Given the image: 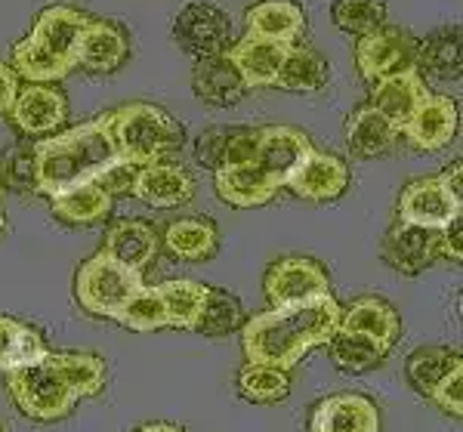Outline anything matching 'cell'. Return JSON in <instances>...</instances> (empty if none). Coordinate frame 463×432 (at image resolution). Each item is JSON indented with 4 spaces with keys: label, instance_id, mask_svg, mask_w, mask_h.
<instances>
[{
    "label": "cell",
    "instance_id": "1f68e13d",
    "mask_svg": "<svg viewBox=\"0 0 463 432\" xmlns=\"http://www.w3.org/2000/svg\"><path fill=\"white\" fill-rule=\"evenodd\" d=\"M47 359L53 362V368L62 374V380L71 386V392L78 399L99 396V392L106 390L109 364H106V359H99V355H93V352H53V349H50Z\"/></svg>",
    "mask_w": 463,
    "mask_h": 432
},
{
    "label": "cell",
    "instance_id": "9a60e30c",
    "mask_svg": "<svg viewBox=\"0 0 463 432\" xmlns=\"http://www.w3.org/2000/svg\"><path fill=\"white\" fill-rule=\"evenodd\" d=\"M10 121L25 136H47L69 121V99L53 84H25L10 108Z\"/></svg>",
    "mask_w": 463,
    "mask_h": 432
},
{
    "label": "cell",
    "instance_id": "7dc6e473",
    "mask_svg": "<svg viewBox=\"0 0 463 432\" xmlns=\"http://www.w3.org/2000/svg\"><path fill=\"white\" fill-rule=\"evenodd\" d=\"M6 232V216H4V204H0V238Z\"/></svg>",
    "mask_w": 463,
    "mask_h": 432
},
{
    "label": "cell",
    "instance_id": "2e32d148",
    "mask_svg": "<svg viewBox=\"0 0 463 432\" xmlns=\"http://www.w3.org/2000/svg\"><path fill=\"white\" fill-rule=\"evenodd\" d=\"M161 238L146 220H118L106 229L102 253L133 272H143L158 259Z\"/></svg>",
    "mask_w": 463,
    "mask_h": 432
},
{
    "label": "cell",
    "instance_id": "c3c4849f",
    "mask_svg": "<svg viewBox=\"0 0 463 432\" xmlns=\"http://www.w3.org/2000/svg\"><path fill=\"white\" fill-rule=\"evenodd\" d=\"M0 432H4V429H0Z\"/></svg>",
    "mask_w": 463,
    "mask_h": 432
},
{
    "label": "cell",
    "instance_id": "7bdbcfd3",
    "mask_svg": "<svg viewBox=\"0 0 463 432\" xmlns=\"http://www.w3.org/2000/svg\"><path fill=\"white\" fill-rule=\"evenodd\" d=\"M430 401L432 405H439L445 414H451V417L463 414V362L454 364V368L448 371L436 386H432Z\"/></svg>",
    "mask_w": 463,
    "mask_h": 432
},
{
    "label": "cell",
    "instance_id": "7c38bea8",
    "mask_svg": "<svg viewBox=\"0 0 463 432\" xmlns=\"http://www.w3.org/2000/svg\"><path fill=\"white\" fill-rule=\"evenodd\" d=\"M460 130V108L451 96L445 93H430L420 106L414 108V115L408 117L402 127V136L408 139L417 152H439L458 136Z\"/></svg>",
    "mask_w": 463,
    "mask_h": 432
},
{
    "label": "cell",
    "instance_id": "836d02e7",
    "mask_svg": "<svg viewBox=\"0 0 463 432\" xmlns=\"http://www.w3.org/2000/svg\"><path fill=\"white\" fill-rule=\"evenodd\" d=\"M460 359L458 349H448V346H420L405 359V377L408 383L420 392L423 399H430L432 386L442 380L448 371L454 368Z\"/></svg>",
    "mask_w": 463,
    "mask_h": 432
},
{
    "label": "cell",
    "instance_id": "f1b7e54d",
    "mask_svg": "<svg viewBox=\"0 0 463 432\" xmlns=\"http://www.w3.org/2000/svg\"><path fill=\"white\" fill-rule=\"evenodd\" d=\"M50 201H53V216L69 222V226H99V222H106L111 204H115V198L109 192H102L96 183L74 185V189Z\"/></svg>",
    "mask_w": 463,
    "mask_h": 432
},
{
    "label": "cell",
    "instance_id": "ffe728a7",
    "mask_svg": "<svg viewBox=\"0 0 463 432\" xmlns=\"http://www.w3.org/2000/svg\"><path fill=\"white\" fill-rule=\"evenodd\" d=\"M133 198H139L148 207H179L195 198V176L183 170L179 164H148L139 167Z\"/></svg>",
    "mask_w": 463,
    "mask_h": 432
},
{
    "label": "cell",
    "instance_id": "d6986e66",
    "mask_svg": "<svg viewBox=\"0 0 463 432\" xmlns=\"http://www.w3.org/2000/svg\"><path fill=\"white\" fill-rule=\"evenodd\" d=\"M130 56V41L124 28L106 19H87L78 41V65L96 74H109L121 69Z\"/></svg>",
    "mask_w": 463,
    "mask_h": 432
},
{
    "label": "cell",
    "instance_id": "60d3db41",
    "mask_svg": "<svg viewBox=\"0 0 463 432\" xmlns=\"http://www.w3.org/2000/svg\"><path fill=\"white\" fill-rule=\"evenodd\" d=\"M257 143H260V127H229V136H226L222 158H220V170L238 167V164H250L257 158Z\"/></svg>",
    "mask_w": 463,
    "mask_h": 432
},
{
    "label": "cell",
    "instance_id": "8fae6325",
    "mask_svg": "<svg viewBox=\"0 0 463 432\" xmlns=\"http://www.w3.org/2000/svg\"><path fill=\"white\" fill-rule=\"evenodd\" d=\"M87 13L71 10V6H47V10L37 13L32 34L28 41L34 43L37 50H43L50 59L62 62L65 69H78V41L80 32L87 25Z\"/></svg>",
    "mask_w": 463,
    "mask_h": 432
},
{
    "label": "cell",
    "instance_id": "f546056e",
    "mask_svg": "<svg viewBox=\"0 0 463 432\" xmlns=\"http://www.w3.org/2000/svg\"><path fill=\"white\" fill-rule=\"evenodd\" d=\"M167 309V327H183V331H195V324L204 315L207 306V294L211 287L201 285L192 278H174V281H161L155 285Z\"/></svg>",
    "mask_w": 463,
    "mask_h": 432
},
{
    "label": "cell",
    "instance_id": "ab89813d",
    "mask_svg": "<svg viewBox=\"0 0 463 432\" xmlns=\"http://www.w3.org/2000/svg\"><path fill=\"white\" fill-rule=\"evenodd\" d=\"M0 183H6L13 192H37L34 146H16L0 158Z\"/></svg>",
    "mask_w": 463,
    "mask_h": 432
},
{
    "label": "cell",
    "instance_id": "44dd1931",
    "mask_svg": "<svg viewBox=\"0 0 463 432\" xmlns=\"http://www.w3.org/2000/svg\"><path fill=\"white\" fill-rule=\"evenodd\" d=\"M216 183V195H220L222 204L229 207H241V211H250V207H263L269 204L275 195H279L281 185L266 174L257 164H238V167H222L213 174Z\"/></svg>",
    "mask_w": 463,
    "mask_h": 432
},
{
    "label": "cell",
    "instance_id": "277c9868",
    "mask_svg": "<svg viewBox=\"0 0 463 432\" xmlns=\"http://www.w3.org/2000/svg\"><path fill=\"white\" fill-rule=\"evenodd\" d=\"M143 287V272L127 269L102 250L84 259L74 272V300L84 312L99 318H115Z\"/></svg>",
    "mask_w": 463,
    "mask_h": 432
},
{
    "label": "cell",
    "instance_id": "83f0119b",
    "mask_svg": "<svg viewBox=\"0 0 463 432\" xmlns=\"http://www.w3.org/2000/svg\"><path fill=\"white\" fill-rule=\"evenodd\" d=\"M47 352L50 346L41 337V331H34L32 324L19 322V318L0 315V371L4 374L47 359Z\"/></svg>",
    "mask_w": 463,
    "mask_h": 432
},
{
    "label": "cell",
    "instance_id": "3957f363",
    "mask_svg": "<svg viewBox=\"0 0 463 432\" xmlns=\"http://www.w3.org/2000/svg\"><path fill=\"white\" fill-rule=\"evenodd\" d=\"M111 136H115L118 155L133 161L137 167L164 164L183 152L185 130L170 111L152 102H127V106L109 111Z\"/></svg>",
    "mask_w": 463,
    "mask_h": 432
},
{
    "label": "cell",
    "instance_id": "f35d334b",
    "mask_svg": "<svg viewBox=\"0 0 463 432\" xmlns=\"http://www.w3.org/2000/svg\"><path fill=\"white\" fill-rule=\"evenodd\" d=\"M331 19L349 34H371L374 28L386 25V0H334Z\"/></svg>",
    "mask_w": 463,
    "mask_h": 432
},
{
    "label": "cell",
    "instance_id": "484cf974",
    "mask_svg": "<svg viewBox=\"0 0 463 432\" xmlns=\"http://www.w3.org/2000/svg\"><path fill=\"white\" fill-rule=\"evenodd\" d=\"M161 244L174 253L176 259H185V263H207V259L216 257L220 250V232L211 220L204 216H185V220H176L164 229Z\"/></svg>",
    "mask_w": 463,
    "mask_h": 432
},
{
    "label": "cell",
    "instance_id": "4dcf8cb0",
    "mask_svg": "<svg viewBox=\"0 0 463 432\" xmlns=\"http://www.w3.org/2000/svg\"><path fill=\"white\" fill-rule=\"evenodd\" d=\"M327 84V59L312 47L290 43L285 62L279 69L275 87L290 93H316Z\"/></svg>",
    "mask_w": 463,
    "mask_h": 432
},
{
    "label": "cell",
    "instance_id": "ee69618b",
    "mask_svg": "<svg viewBox=\"0 0 463 432\" xmlns=\"http://www.w3.org/2000/svg\"><path fill=\"white\" fill-rule=\"evenodd\" d=\"M16 96H19V74L13 71V65L0 62V115H10Z\"/></svg>",
    "mask_w": 463,
    "mask_h": 432
},
{
    "label": "cell",
    "instance_id": "7a4b0ae2",
    "mask_svg": "<svg viewBox=\"0 0 463 432\" xmlns=\"http://www.w3.org/2000/svg\"><path fill=\"white\" fill-rule=\"evenodd\" d=\"M118 158V146L111 136L109 115L71 127L65 133L34 143L37 195L56 198L74 185L93 183V176Z\"/></svg>",
    "mask_w": 463,
    "mask_h": 432
},
{
    "label": "cell",
    "instance_id": "e0dca14e",
    "mask_svg": "<svg viewBox=\"0 0 463 432\" xmlns=\"http://www.w3.org/2000/svg\"><path fill=\"white\" fill-rule=\"evenodd\" d=\"M290 43H279V41H263V37H241L238 43H232L229 50H222L226 59L241 74L244 87L253 90V87H275V78H279V69L285 62Z\"/></svg>",
    "mask_w": 463,
    "mask_h": 432
},
{
    "label": "cell",
    "instance_id": "5bb4252c",
    "mask_svg": "<svg viewBox=\"0 0 463 432\" xmlns=\"http://www.w3.org/2000/svg\"><path fill=\"white\" fill-rule=\"evenodd\" d=\"M377 401L362 392H334L309 411V432H380Z\"/></svg>",
    "mask_w": 463,
    "mask_h": 432
},
{
    "label": "cell",
    "instance_id": "e575fe53",
    "mask_svg": "<svg viewBox=\"0 0 463 432\" xmlns=\"http://www.w3.org/2000/svg\"><path fill=\"white\" fill-rule=\"evenodd\" d=\"M417 71H427L430 78L451 80L460 74V32L458 28H445V32L420 41L417 50Z\"/></svg>",
    "mask_w": 463,
    "mask_h": 432
},
{
    "label": "cell",
    "instance_id": "d6a6232c",
    "mask_svg": "<svg viewBox=\"0 0 463 432\" xmlns=\"http://www.w3.org/2000/svg\"><path fill=\"white\" fill-rule=\"evenodd\" d=\"M327 352H331V362L340 371H346V374H364V371L380 368L386 362V355H390V349L380 346L371 337H362V333L334 331V337L327 340Z\"/></svg>",
    "mask_w": 463,
    "mask_h": 432
},
{
    "label": "cell",
    "instance_id": "4fadbf2b",
    "mask_svg": "<svg viewBox=\"0 0 463 432\" xmlns=\"http://www.w3.org/2000/svg\"><path fill=\"white\" fill-rule=\"evenodd\" d=\"M229 34H232V22L213 4H189L174 19L176 43L185 53L198 59L222 53V47L229 43Z\"/></svg>",
    "mask_w": 463,
    "mask_h": 432
},
{
    "label": "cell",
    "instance_id": "d590c367",
    "mask_svg": "<svg viewBox=\"0 0 463 432\" xmlns=\"http://www.w3.org/2000/svg\"><path fill=\"white\" fill-rule=\"evenodd\" d=\"M238 392L253 405H275L290 396V371L269 368V364H244L238 371Z\"/></svg>",
    "mask_w": 463,
    "mask_h": 432
},
{
    "label": "cell",
    "instance_id": "d4e9b609",
    "mask_svg": "<svg viewBox=\"0 0 463 432\" xmlns=\"http://www.w3.org/2000/svg\"><path fill=\"white\" fill-rule=\"evenodd\" d=\"M402 139V130L377 108L362 106L346 117V146L358 158H380L390 155Z\"/></svg>",
    "mask_w": 463,
    "mask_h": 432
},
{
    "label": "cell",
    "instance_id": "30bf717a",
    "mask_svg": "<svg viewBox=\"0 0 463 432\" xmlns=\"http://www.w3.org/2000/svg\"><path fill=\"white\" fill-rule=\"evenodd\" d=\"M285 185L297 198L325 204V201H337L349 189V167L337 155L309 148L294 167V174L285 180Z\"/></svg>",
    "mask_w": 463,
    "mask_h": 432
},
{
    "label": "cell",
    "instance_id": "bcb514c9",
    "mask_svg": "<svg viewBox=\"0 0 463 432\" xmlns=\"http://www.w3.org/2000/svg\"><path fill=\"white\" fill-rule=\"evenodd\" d=\"M137 432H185V429H179L176 423H146Z\"/></svg>",
    "mask_w": 463,
    "mask_h": 432
},
{
    "label": "cell",
    "instance_id": "74e56055",
    "mask_svg": "<svg viewBox=\"0 0 463 432\" xmlns=\"http://www.w3.org/2000/svg\"><path fill=\"white\" fill-rule=\"evenodd\" d=\"M111 322L124 324L127 331H137V333H152L167 327V309H164L158 287H143L137 296H130V303Z\"/></svg>",
    "mask_w": 463,
    "mask_h": 432
},
{
    "label": "cell",
    "instance_id": "6da1fadb",
    "mask_svg": "<svg viewBox=\"0 0 463 432\" xmlns=\"http://www.w3.org/2000/svg\"><path fill=\"white\" fill-rule=\"evenodd\" d=\"M340 324L334 294L294 306H272L241 324V349L250 364L294 371L316 346H327Z\"/></svg>",
    "mask_w": 463,
    "mask_h": 432
},
{
    "label": "cell",
    "instance_id": "4316f807",
    "mask_svg": "<svg viewBox=\"0 0 463 432\" xmlns=\"http://www.w3.org/2000/svg\"><path fill=\"white\" fill-rule=\"evenodd\" d=\"M192 87H195L198 99L211 102V106H235L248 93L241 74L226 59V53L198 59L195 71H192Z\"/></svg>",
    "mask_w": 463,
    "mask_h": 432
},
{
    "label": "cell",
    "instance_id": "8992f818",
    "mask_svg": "<svg viewBox=\"0 0 463 432\" xmlns=\"http://www.w3.org/2000/svg\"><path fill=\"white\" fill-rule=\"evenodd\" d=\"M420 41L399 25H380L371 34H362L355 43V69L364 80L390 78L395 71L417 69Z\"/></svg>",
    "mask_w": 463,
    "mask_h": 432
},
{
    "label": "cell",
    "instance_id": "ac0fdd59",
    "mask_svg": "<svg viewBox=\"0 0 463 432\" xmlns=\"http://www.w3.org/2000/svg\"><path fill=\"white\" fill-rule=\"evenodd\" d=\"M312 148L309 136L297 127L288 124H272V127H260V143H257V158L253 164L263 167L279 185H285V180L294 174V167L300 164V158Z\"/></svg>",
    "mask_w": 463,
    "mask_h": 432
},
{
    "label": "cell",
    "instance_id": "f6af8a7d",
    "mask_svg": "<svg viewBox=\"0 0 463 432\" xmlns=\"http://www.w3.org/2000/svg\"><path fill=\"white\" fill-rule=\"evenodd\" d=\"M445 257L451 263H460V220H454L451 226L445 229Z\"/></svg>",
    "mask_w": 463,
    "mask_h": 432
},
{
    "label": "cell",
    "instance_id": "603a6c76",
    "mask_svg": "<svg viewBox=\"0 0 463 432\" xmlns=\"http://www.w3.org/2000/svg\"><path fill=\"white\" fill-rule=\"evenodd\" d=\"M337 331L362 333V337H371L380 346L392 349L395 340L402 337V315L383 296H358L353 306L340 309Z\"/></svg>",
    "mask_w": 463,
    "mask_h": 432
},
{
    "label": "cell",
    "instance_id": "5b68a950",
    "mask_svg": "<svg viewBox=\"0 0 463 432\" xmlns=\"http://www.w3.org/2000/svg\"><path fill=\"white\" fill-rule=\"evenodd\" d=\"M50 355V352H47ZM6 390L10 399L16 401V408L32 420L41 423H56L62 417H69L78 405V396L71 392V386L65 383L62 374L53 368L50 359H41L25 368H16L6 374Z\"/></svg>",
    "mask_w": 463,
    "mask_h": 432
},
{
    "label": "cell",
    "instance_id": "8d00e7d4",
    "mask_svg": "<svg viewBox=\"0 0 463 432\" xmlns=\"http://www.w3.org/2000/svg\"><path fill=\"white\" fill-rule=\"evenodd\" d=\"M241 324H244L241 300H238L232 290L211 287V294H207L204 315H201V322L195 324V331L204 333V337H226V333L238 331Z\"/></svg>",
    "mask_w": 463,
    "mask_h": 432
},
{
    "label": "cell",
    "instance_id": "9c48e42d",
    "mask_svg": "<svg viewBox=\"0 0 463 432\" xmlns=\"http://www.w3.org/2000/svg\"><path fill=\"white\" fill-rule=\"evenodd\" d=\"M263 290L272 306H294V303H309L331 294V278H327L325 266L316 263V259L285 257L269 266Z\"/></svg>",
    "mask_w": 463,
    "mask_h": 432
},
{
    "label": "cell",
    "instance_id": "cb8c5ba5",
    "mask_svg": "<svg viewBox=\"0 0 463 432\" xmlns=\"http://www.w3.org/2000/svg\"><path fill=\"white\" fill-rule=\"evenodd\" d=\"M248 34L263 37V41L297 43L306 32V13L294 0H260L244 13Z\"/></svg>",
    "mask_w": 463,
    "mask_h": 432
},
{
    "label": "cell",
    "instance_id": "b9f144b4",
    "mask_svg": "<svg viewBox=\"0 0 463 432\" xmlns=\"http://www.w3.org/2000/svg\"><path fill=\"white\" fill-rule=\"evenodd\" d=\"M137 176H139V167L133 161H127L118 155L115 161H109L99 174L93 176V183L99 185L102 192H109L111 198L115 195H133V185H137Z\"/></svg>",
    "mask_w": 463,
    "mask_h": 432
},
{
    "label": "cell",
    "instance_id": "52a82bcc",
    "mask_svg": "<svg viewBox=\"0 0 463 432\" xmlns=\"http://www.w3.org/2000/svg\"><path fill=\"white\" fill-rule=\"evenodd\" d=\"M380 257L402 275H420L445 257V229H423L414 222L395 220L383 235Z\"/></svg>",
    "mask_w": 463,
    "mask_h": 432
},
{
    "label": "cell",
    "instance_id": "7402d4cb",
    "mask_svg": "<svg viewBox=\"0 0 463 432\" xmlns=\"http://www.w3.org/2000/svg\"><path fill=\"white\" fill-rule=\"evenodd\" d=\"M430 96V87L423 80V74L417 69L395 71L390 78L374 80V90H371V108H377L380 115H386L390 121L399 127H405V121L414 115V108L420 106Z\"/></svg>",
    "mask_w": 463,
    "mask_h": 432
},
{
    "label": "cell",
    "instance_id": "ba28073f",
    "mask_svg": "<svg viewBox=\"0 0 463 432\" xmlns=\"http://www.w3.org/2000/svg\"><path fill=\"white\" fill-rule=\"evenodd\" d=\"M460 195L451 192L448 176H420L399 195V220L423 229H448L460 220Z\"/></svg>",
    "mask_w": 463,
    "mask_h": 432
}]
</instances>
